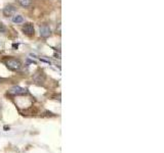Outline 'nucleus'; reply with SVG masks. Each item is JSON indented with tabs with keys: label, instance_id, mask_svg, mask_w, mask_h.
Masks as SVG:
<instances>
[{
	"label": "nucleus",
	"instance_id": "obj_1",
	"mask_svg": "<svg viewBox=\"0 0 164 153\" xmlns=\"http://www.w3.org/2000/svg\"><path fill=\"white\" fill-rule=\"evenodd\" d=\"M5 65L12 71H19L22 69V62L17 58H7L5 60Z\"/></svg>",
	"mask_w": 164,
	"mask_h": 153
},
{
	"label": "nucleus",
	"instance_id": "obj_2",
	"mask_svg": "<svg viewBox=\"0 0 164 153\" xmlns=\"http://www.w3.org/2000/svg\"><path fill=\"white\" fill-rule=\"evenodd\" d=\"M8 93L12 94V95H14V96H23V95H26V94L28 93V91H27V89L22 88V87H20V86H14L9 89Z\"/></svg>",
	"mask_w": 164,
	"mask_h": 153
},
{
	"label": "nucleus",
	"instance_id": "obj_3",
	"mask_svg": "<svg viewBox=\"0 0 164 153\" xmlns=\"http://www.w3.org/2000/svg\"><path fill=\"white\" fill-rule=\"evenodd\" d=\"M23 33L25 35H27V36L29 37H32L34 36V33H35V29H34V26H33L32 23H27L25 24V25L23 26Z\"/></svg>",
	"mask_w": 164,
	"mask_h": 153
},
{
	"label": "nucleus",
	"instance_id": "obj_4",
	"mask_svg": "<svg viewBox=\"0 0 164 153\" xmlns=\"http://www.w3.org/2000/svg\"><path fill=\"white\" fill-rule=\"evenodd\" d=\"M16 11H17L16 6L12 5V4H8V5H6L5 7L3 8V15L6 17L12 16V15H14L16 14Z\"/></svg>",
	"mask_w": 164,
	"mask_h": 153
},
{
	"label": "nucleus",
	"instance_id": "obj_5",
	"mask_svg": "<svg viewBox=\"0 0 164 153\" xmlns=\"http://www.w3.org/2000/svg\"><path fill=\"white\" fill-rule=\"evenodd\" d=\"M45 78H46V76H45V74L43 73V71H38V73H36L34 76H33V80H34L35 82H36L37 84H39V85H41V84L44 83Z\"/></svg>",
	"mask_w": 164,
	"mask_h": 153
},
{
	"label": "nucleus",
	"instance_id": "obj_6",
	"mask_svg": "<svg viewBox=\"0 0 164 153\" xmlns=\"http://www.w3.org/2000/svg\"><path fill=\"white\" fill-rule=\"evenodd\" d=\"M39 32H40V36L42 37V38H47V37H49L50 34H51L50 28L46 25L41 26L40 29H39Z\"/></svg>",
	"mask_w": 164,
	"mask_h": 153
},
{
	"label": "nucleus",
	"instance_id": "obj_7",
	"mask_svg": "<svg viewBox=\"0 0 164 153\" xmlns=\"http://www.w3.org/2000/svg\"><path fill=\"white\" fill-rule=\"evenodd\" d=\"M19 3L23 7H29L32 4V0H19Z\"/></svg>",
	"mask_w": 164,
	"mask_h": 153
},
{
	"label": "nucleus",
	"instance_id": "obj_8",
	"mask_svg": "<svg viewBox=\"0 0 164 153\" xmlns=\"http://www.w3.org/2000/svg\"><path fill=\"white\" fill-rule=\"evenodd\" d=\"M12 21H14V24H22L24 21V17L20 14L14 15V16L12 17Z\"/></svg>",
	"mask_w": 164,
	"mask_h": 153
},
{
	"label": "nucleus",
	"instance_id": "obj_9",
	"mask_svg": "<svg viewBox=\"0 0 164 153\" xmlns=\"http://www.w3.org/2000/svg\"><path fill=\"white\" fill-rule=\"evenodd\" d=\"M6 32V28L3 24L0 23V33H5Z\"/></svg>",
	"mask_w": 164,
	"mask_h": 153
},
{
	"label": "nucleus",
	"instance_id": "obj_10",
	"mask_svg": "<svg viewBox=\"0 0 164 153\" xmlns=\"http://www.w3.org/2000/svg\"><path fill=\"white\" fill-rule=\"evenodd\" d=\"M12 47H14V48H17V47H19V44H14V45H12Z\"/></svg>",
	"mask_w": 164,
	"mask_h": 153
},
{
	"label": "nucleus",
	"instance_id": "obj_11",
	"mask_svg": "<svg viewBox=\"0 0 164 153\" xmlns=\"http://www.w3.org/2000/svg\"><path fill=\"white\" fill-rule=\"evenodd\" d=\"M7 129H9V127H7V126L4 127V130H7Z\"/></svg>",
	"mask_w": 164,
	"mask_h": 153
},
{
	"label": "nucleus",
	"instance_id": "obj_12",
	"mask_svg": "<svg viewBox=\"0 0 164 153\" xmlns=\"http://www.w3.org/2000/svg\"><path fill=\"white\" fill-rule=\"evenodd\" d=\"M1 81H2V79H1V78H0V83H1Z\"/></svg>",
	"mask_w": 164,
	"mask_h": 153
},
{
	"label": "nucleus",
	"instance_id": "obj_13",
	"mask_svg": "<svg viewBox=\"0 0 164 153\" xmlns=\"http://www.w3.org/2000/svg\"><path fill=\"white\" fill-rule=\"evenodd\" d=\"M0 111H1V106H0Z\"/></svg>",
	"mask_w": 164,
	"mask_h": 153
}]
</instances>
